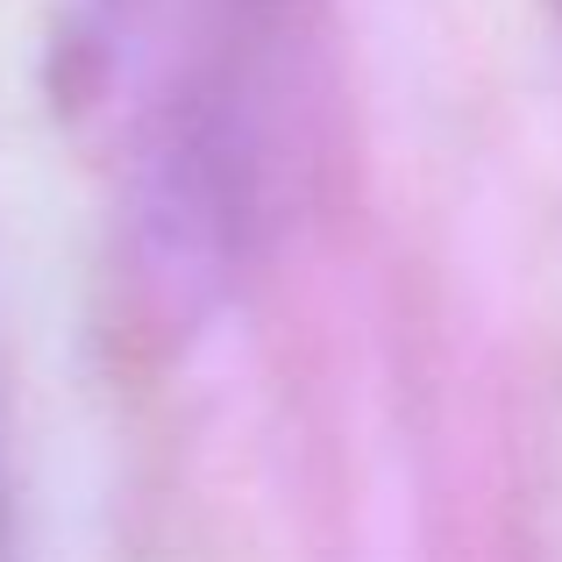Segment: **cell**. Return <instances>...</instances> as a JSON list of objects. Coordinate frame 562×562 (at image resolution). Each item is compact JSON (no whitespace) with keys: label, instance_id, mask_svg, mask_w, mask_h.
<instances>
[{"label":"cell","instance_id":"6da1fadb","mask_svg":"<svg viewBox=\"0 0 562 562\" xmlns=\"http://www.w3.org/2000/svg\"><path fill=\"white\" fill-rule=\"evenodd\" d=\"M0 527H8V484H0Z\"/></svg>","mask_w":562,"mask_h":562}]
</instances>
